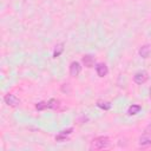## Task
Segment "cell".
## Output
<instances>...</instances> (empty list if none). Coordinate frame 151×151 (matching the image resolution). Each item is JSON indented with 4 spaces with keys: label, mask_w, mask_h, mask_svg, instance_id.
Instances as JSON below:
<instances>
[{
    "label": "cell",
    "mask_w": 151,
    "mask_h": 151,
    "mask_svg": "<svg viewBox=\"0 0 151 151\" xmlns=\"http://www.w3.org/2000/svg\"><path fill=\"white\" fill-rule=\"evenodd\" d=\"M63 52H64V42H59V44L55 45V47H54V51H53V58H58Z\"/></svg>",
    "instance_id": "9"
},
{
    "label": "cell",
    "mask_w": 151,
    "mask_h": 151,
    "mask_svg": "<svg viewBox=\"0 0 151 151\" xmlns=\"http://www.w3.org/2000/svg\"><path fill=\"white\" fill-rule=\"evenodd\" d=\"M96 71H97V74L99 76V77H105L107 73H109V68H107V66H106V64H104V63H99V64H97L96 65Z\"/></svg>",
    "instance_id": "5"
},
{
    "label": "cell",
    "mask_w": 151,
    "mask_h": 151,
    "mask_svg": "<svg viewBox=\"0 0 151 151\" xmlns=\"http://www.w3.org/2000/svg\"><path fill=\"white\" fill-rule=\"evenodd\" d=\"M35 109H37L38 111H42V110H45V109H48V107H47V101H40V103H38V104L35 105Z\"/></svg>",
    "instance_id": "12"
},
{
    "label": "cell",
    "mask_w": 151,
    "mask_h": 151,
    "mask_svg": "<svg viewBox=\"0 0 151 151\" xmlns=\"http://www.w3.org/2000/svg\"><path fill=\"white\" fill-rule=\"evenodd\" d=\"M81 61H83L84 66H86L87 68H91V67H93V65H94V57L91 55V54H86V55L83 57Z\"/></svg>",
    "instance_id": "6"
},
{
    "label": "cell",
    "mask_w": 151,
    "mask_h": 151,
    "mask_svg": "<svg viewBox=\"0 0 151 151\" xmlns=\"http://www.w3.org/2000/svg\"><path fill=\"white\" fill-rule=\"evenodd\" d=\"M4 100H5V103H6L8 106H12V107H15V106L20 105V99H19L17 96L12 94V93L6 94V96L4 97Z\"/></svg>",
    "instance_id": "3"
},
{
    "label": "cell",
    "mask_w": 151,
    "mask_h": 151,
    "mask_svg": "<svg viewBox=\"0 0 151 151\" xmlns=\"http://www.w3.org/2000/svg\"><path fill=\"white\" fill-rule=\"evenodd\" d=\"M140 110H142V106H140V105L132 104V105L127 109V114H129V116H134V114H137Z\"/></svg>",
    "instance_id": "8"
},
{
    "label": "cell",
    "mask_w": 151,
    "mask_h": 151,
    "mask_svg": "<svg viewBox=\"0 0 151 151\" xmlns=\"http://www.w3.org/2000/svg\"><path fill=\"white\" fill-rule=\"evenodd\" d=\"M72 131H73V129H72V127H70V129H67V130H63V131H60L59 133H60V134H63V136H65V137H67L68 134H71V133H72Z\"/></svg>",
    "instance_id": "13"
},
{
    "label": "cell",
    "mask_w": 151,
    "mask_h": 151,
    "mask_svg": "<svg viewBox=\"0 0 151 151\" xmlns=\"http://www.w3.org/2000/svg\"><path fill=\"white\" fill-rule=\"evenodd\" d=\"M150 52H151V47H150V45H143V46L139 48V55H140L143 59L149 58Z\"/></svg>",
    "instance_id": "7"
},
{
    "label": "cell",
    "mask_w": 151,
    "mask_h": 151,
    "mask_svg": "<svg viewBox=\"0 0 151 151\" xmlns=\"http://www.w3.org/2000/svg\"><path fill=\"white\" fill-rule=\"evenodd\" d=\"M58 106H59V100H57L54 98H52L47 101V107L48 109H57Z\"/></svg>",
    "instance_id": "10"
},
{
    "label": "cell",
    "mask_w": 151,
    "mask_h": 151,
    "mask_svg": "<svg viewBox=\"0 0 151 151\" xmlns=\"http://www.w3.org/2000/svg\"><path fill=\"white\" fill-rule=\"evenodd\" d=\"M150 97H151V90H150Z\"/></svg>",
    "instance_id": "14"
},
{
    "label": "cell",
    "mask_w": 151,
    "mask_h": 151,
    "mask_svg": "<svg viewBox=\"0 0 151 151\" xmlns=\"http://www.w3.org/2000/svg\"><path fill=\"white\" fill-rule=\"evenodd\" d=\"M97 106L103 109V110H110L111 109V104L109 101H98L97 103Z\"/></svg>",
    "instance_id": "11"
},
{
    "label": "cell",
    "mask_w": 151,
    "mask_h": 151,
    "mask_svg": "<svg viewBox=\"0 0 151 151\" xmlns=\"http://www.w3.org/2000/svg\"><path fill=\"white\" fill-rule=\"evenodd\" d=\"M147 79H149V74H147V72H146L145 70H140V71H138V72L133 76V80H134V83L138 84V85L144 84Z\"/></svg>",
    "instance_id": "2"
},
{
    "label": "cell",
    "mask_w": 151,
    "mask_h": 151,
    "mask_svg": "<svg viewBox=\"0 0 151 151\" xmlns=\"http://www.w3.org/2000/svg\"><path fill=\"white\" fill-rule=\"evenodd\" d=\"M81 71V66L78 61H72L70 65V74L72 77H77Z\"/></svg>",
    "instance_id": "4"
},
{
    "label": "cell",
    "mask_w": 151,
    "mask_h": 151,
    "mask_svg": "<svg viewBox=\"0 0 151 151\" xmlns=\"http://www.w3.org/2000/svg\"><path fill=\"white\" fill-rule=\"evenodd\" d=\"M109 145H110V139L106 136H100L92 140L91 150H101V149L107 147Z\"/></svg>",
    "instance_id": "1"
}]
</instances>
